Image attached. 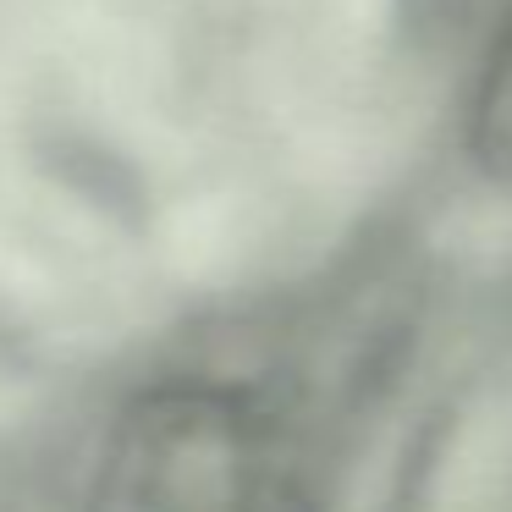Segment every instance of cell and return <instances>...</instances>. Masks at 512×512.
Segmentation results:
<instances>
[{
    "label": "cell",
    "mask_w": 512,
    "mask_h": 512,
    "mask_svg": "<svg viewBox=\"0 0 512 512\" xmlns=\"http://www.w3.org/2000/svg\"><path fill=\"white\" fill-rule=\"evenodd\" d=\"M452 127L468 166L512 188V0H474L452 56Z\"/></svg>",
    "instance_id": "7a4b0ae2"
},
{
    "label": "cell",
    "mask_w": 512,
    "mask_h": 512,
    "mask_svg": "<svg viewBox=\"0 0 512 512\" xmlns=\"http://www.w3.org/2000/svg\"><path fill=\"white\" fill-rule=\"evenodd\" d=\"M83 512H320V457L270 391L166 380L111 424Z\"/></svg>",
    "instance_id": "6da1fadb"
}]
</instances>
